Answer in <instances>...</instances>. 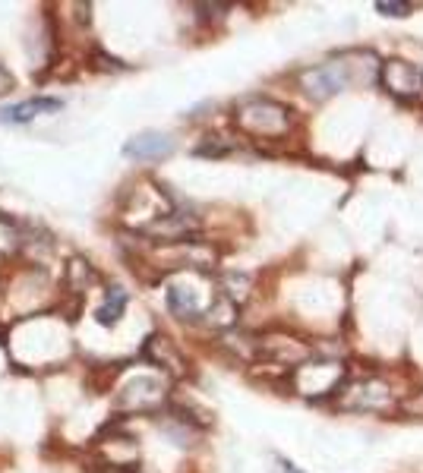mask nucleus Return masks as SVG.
Listing matches in <instances>:
<instances>
[{
    "instance_id": "f257e3e1",
    "label": "nucleus",
    "mask_w": 423,
    "mask_h": 473,
    "mask_svg": "<svg viewBox=\"0 0 423 473\" xmlns=\"http://www.w3.org/2000/svg\"><path fill=\"white\" fill-rule=\"evenodd\" d=\"M240 130L259 139H275L290 130V111L271 98H246L234 114Z\"/></svg>"
},
{
    "instance_id": "f03ea898",
    "label": "nucleus",
    "mask_w": 423,
    "mask_h": 473,
    "mask_svg": "<svg viewBox=\"0 0 423 473\" xmlns=\"http://www.w3.org/2000/svg\"><path fill=\"white\" fill-rule=\"evenodd\" d=\"M351 67L354 63H347V60L319 63V67L307 69V73L300 76V85L307 88V95H313V98H332L341 88L351 85Z\"/></svg>"
},
{
    "instance_id": "7ed1b4c3",
    "label": "nucleus",
    "mask_w": 423,
    "mask_h": 473,
    "mask_svg": "<svg viewBox=\"0 0 423 473\" xmlns=\"http://www.w3.org/2000/svg\"><path fill=\"white\" fill-rule=\"evenodd\" d=\"M379 82L401 101L423 98V69H417L408 60H385L379 67Z\"/></svg>"
},
{
    "instance_id": "20e7f679",
    "label": "nucleus",
    "mask_w": 423,
    "mask_h": 473,
    "mask_svg": "<svg viewBox=\"0 0 423 473\" xmlns=\"http://www.w3.org/2000/svg\"><path fill=\"white\" fill-rule=\"evenodd\" d=\"M347 407L351 410H370V413H382V410L391 407V395L389 385L382 378H363L351 388V397H347Z\"/></svg>"
},
{
    "instance_id": "39448f33",
    "label": "nucleus",
    "mask_w": 423,
    "mask_h": 473,
    "mask_svg": "<svg viewBox=\"0 0 423 473\" xmlns=\"http://www.w3.org/2000/svg\"><path fill=\"white\" fill-rule=\"evenodd\" d=\"M126 155L136 158V161H158V158L170 155L174 151V139L164 136V132H139L126 142Z\"/></svg>"
},
{
    "instance_id": "423d86ee",
    "label": "nucleus",
    "mask_w": 423,
    "mask_h": 473,
    "mask_svg": "<svg viewBox=\"0 0 423 473\" xmlns=\"http://www.w3.org/2000/svg\"><path fill=\"white\" fill-rule=\"evenodd\" d=\"M259 350L269 359H275V363H288V366H297L300 359L309 357V347L294 338H265L259 341Z\"/></svg>"
},
{
    "instance_id": "0eeeda50",
    "label": "nucleus",
    "mask_w": 423,
    "mask_h": 473,
    "mask_svg": "<svg viewBox=\"0 0 423 473\" xmlns=\"http://www.w3.org/2000/svg\"><path fill=\"white\" fill-rule=\"evenodd\" d=\"M142 357H149L152 363L164 366V369L183 372V359H180V353H177V350H174V344H170L168 338H161V334H152V338L145 341Z\"/></svg>"
},
{
    "instance_id": "6e6552de",
    "label": "nucleus",
    "mask_w": 423,
    "mask_h": 473,
    "mask_svg": "<svg viewBox=\"0 0 423 473\" xmlns=\"http://www.w3.org/2000/svg\"><path fill=\"white\" fill-rule=\"evenodd\" d=\"M60 104H63L60 98H32V101H22V104L10 107V111H0V120H10V123H25V120L38 117V114L60 111Z\"/></svg>"
},
{
    "instance_id": "1a4fd4ad",
    "label": "nucleus",
    "mask_w": 423,
    "mask_h": 473,
    "mask_svg": "<svg viewBox=\"0 0 423 473\" xmlns=\"http://www.w3.org/2000/svg\"><path fill=\"white\" fill-rule=\"evenodd\" d=\"M123 306H126V294L120 287H111L107 303L98 309V322H101V325H114V322L120 319V313H123Z\"/></svg>"
},
{
    "instance_id": "9d476101",
    "label": "nucleus",
    "mask_w": 423,
    "mask_h": 473,
    "mask_svg": "<svg viewBox=\"0 0 423 473\" xmlns=\"http://www.w3.org/2000/svg\"><path fill=\"white\" fill-rule=\"evenodd\" d=\"M410 10H414V6L401 4V0H379L376 4V13H382V16H408Z\"/></svg>"
},
{
    "instance_id": "9b49d317",
    "label": "nucleus",
    "mask_w": 423,
    "mask_h": 473,
    "mask_svg": "<svg viewBox=\"0 0 423 473\" xmlns=\"http://www.w3.org/2000/svg\"><path fill=\"white\" fill-rule=\"evenodd\" d=\"M401 413L408 416H423V388H417L414 395H408L401 401Z\"/></svg>"
},
{
    "instance_id": "f8f14e48",
    "label": "nucleus",
    "mask_w": 423,
    "mask_h": 473,
    "mask_svg": "<svg viewBox=\"0 0 423 473\" xmlns=\"http://www.w3.org/2000/svg\"><path fill=\"white\" fill-rule=\"evenodd\" d=\"M6 88H13V76H10V73H6V69H4V67H0V95H4V92H6Z\"/></svg>"
}]
</instances>
